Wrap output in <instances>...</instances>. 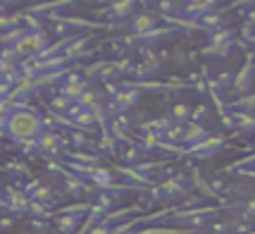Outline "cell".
<instances>
[{"instance_id":"1","label":"cell","mask_w":255,"mask_h":234,"mask_svg":"<svg viewBox=\"0 0 255 234\" xmlns=\"http://www.w3.org/2000/svg\"><path fill=\"white\" fill-rule=\"evenodd\" d=\"M45 129V120L38 117V112L33 108H26V110H14L7 117V136H12L14 141H31L38 134Z\"/></svg>"},{"instance_id":"2","label":"cell","mask_w":255,"mask_h":234,"mask_svg":"<svg viewBox=\"0 0 255 234\" xmlns=\"http://www.w3.org/2000/svg\"><path fill=\"white\" fill-rule=\"evenodd\" d=\"M81 220H84V215H60L55 220V227L60 234H74L77 227H81Z\"/></svg>"},{"instance_id":"3","label":"cell","mask_w":255,"mask_h":234,"mask_svg":"<svg viewBox=\"0 0 255 234\" xmlns=\"http://www.w3.org/2000/svg\"><path fill=\"white\" fill-rule=\"evenodd\" d=\"M191 117V105H186V103H177L174 108H172V122L174 124H186Z\"/></svg>"},{"instance_id":"4","label":"cell","mask_w":255,"mask_h":234,"mask_svg":"<svg viewBox=\"0 0 255 234\" xmlns=\"http://www.w3.org/2000/svg\"><path fill=\"white\" fill-rule=\"evenodd\" d=\"M110 7L115 17H129L133 12V7H136V2H112Z\"/></svg>"},{"instance_id":"5","label":"cell","mask_w":255,"mask_h":234,"mask_svg":"<svg viewBox=\"0 0 255 234\" xmlns=\"http://www.w3.org/2000/svg\"><path fill=\"white\" fill-rule=\"evenodd\" d=\"M241 206H244V211L248 213V215H253V218H255V194H248Z\"/></svg>"},{"instance_id":"6","label":"cell","mask_w":255,"mask_h":234,"mask_svg":"<svg viewBox=\"0 0 255 234\" xmlns=\"http://www.w3.org/2000/svg\"><path fill=\"white\" fill-rule=\"evenodd\" d=\"M205 115H208V105H198V108H193V110H191V117H193V120H198V124L205 120Z\"/></svg>"},{"instance_id":"7","label":"cell","mask_w":255,"mask_h":234,"mask_svg":"<svg viewBox=\"0 0 255 234\" xmlns=\"http://www.w3.org/2000/svg\"><path fill=\"white\" fill-rule=\"evenodd\" d=\"M72 141H74V146H79V148H81V146H84V148L89 146V141H86V136H84V134H74V139H72Z\"/></svg>"},{"instance_id":"8","label":"cell","mask_w":255,"mask_h":234,"mask_svg":"<svg viewBox=\"0 0 255 234\" xmlns=\"http://www.w3.org/2000/svg\"><path fill=\"white\" fill-rule=\"evenodd\" d=\"M12 225H14L12 223V218H0V230H10Z\"/></svg>"},{"instance_id":"9","label":"cell","mask_w":255,"mask_h":234,"mask_svg":"<svg viewBox=\"0 0 255 234\" xmlns=\"http://www.w3.org/2000/svg\"><path fill=\"white\" fill-rule=\"evenodd\" d=\"M251 234H255V232H251Z\"/></svg>"}]
</instances>
